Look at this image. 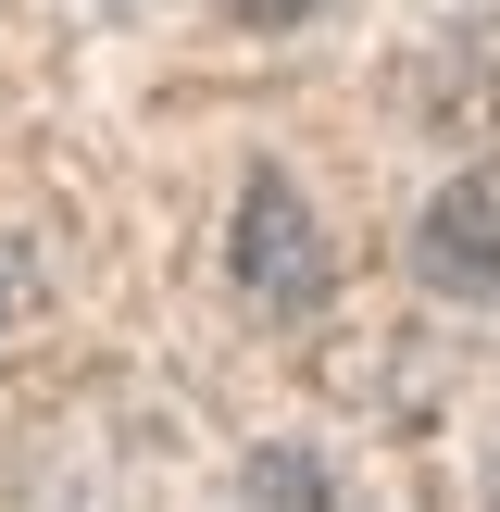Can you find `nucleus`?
<instances>
[{
  "label": "nucleus",
  "instance_id": "1",
  "mask_svg": "<svg viewBox=\"0 0 500 512\" xmlns=\"http://www.w3.org/2000/svg\"><path fill=\"white\" fill-rule=\"evenodd\" d=\"M225 275L263 325H313L325 288H338V250H325V213L300 200L288 163H250L238 175V213H225Z\"/></svg>",
  "mask_w": 500,
  "mask_h": 512
},
{
  "label": "nucleus",
  "instance_id": "4",
  "mask_svg": "<svg viewBox=\"0 0 500 512\" xmlns=\"http://www.w3.org/2000/svg\"><path fill=\"white\" fill-rule=\"evenodd\" d=\"M325 0H225V25H250V38H288V25H313Z\"/></svg>",
  "mask_w": 500,
  "mask_h": 512
},
{
  "label": "nucleus",
  "instance_id": "2",
  "mask_svg": "<svg viewBox=\"0 0 500 512\" xmlns=\"http://www.w3.org/2000/svg\"><path fill=\"white\" fill-rule=\"evenodd\" d=\"M413 275H425V300H500V163L450 175L413 213Z\"/></svg>",
  "mask_w": 500,
  "mask_h": 512
},
{
  "label": "nucleus",
  "instance_id": "3",
  "mask_svg": "<svg viewBox=\"0 0 500 512\" xmlns=\"http://www.w3.org/2000/svg\"><path fill=\"white\" fill-rule=\"evenodd\" d=\"M250 488H275V500H313V488H325V463H313V450H250Z\"/></svg>",
  "mask_w": 500,
  "mask_h": 512
},
{
  "label": "nucleus",
  "instance_id": "5",
  "mask_svg": "<svg viewBox=\"0 0 500 512\" xmlns=\"http://www.w3.org/2000/svg\"><path fill=\"white\" fill-rule=\"evenodd\" d=\"M0 325H13V275H0Z\"/></svg>",
  "mask_w": 500,
  "mask_h": 512
}]
</instances>
